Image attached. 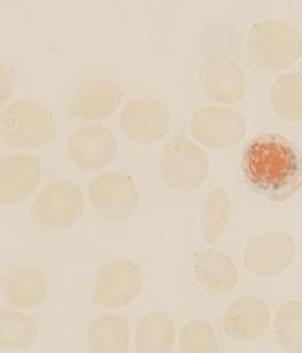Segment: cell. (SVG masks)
I'll use <instances>...</instances> for the list:
<instances>
[{"label":"cell","mask_w":302,"mask_h":353,"mask_svg":"<svg viewBox=\"0 0 302 353\" xmlns=\"http://www.w3.org/2000/svg\"><path fill=\"white\" fill-rule=\"evenodd\" d=\"M88 199L94 211L107 221H127L140 203L138 189L131 176L105 173L88 186Z\"/></svg>","instance_id":"obj_7"},{"label":"cell","mask_w":302,"mask_h":353,"mask_svg":"<svg viewBox=\"0 0 302 353\" xmlns=\"http://www.w3.org/2000/svg\"><path fill=\"white\" fill-rule=\"evenodd\" d=\"M173 343L175 325L167 314L152 311L141 318L136 329V348L138 352H170Z\"/></svg>","instance_id":"obj_19"},{"label":"cell","mask_w":302,"mask_h":353,"mask_svg":"<svg viewBox=\"0 0 302 353\" xmlns=\"http://www.w3.org/2000/svg\"><path fill=\"white\" fill-rule=\"evenodd\" d=\"M129 340L128 323L116 314H100L89 323L88 345L92 352H127Z\"/></svg>","instance_id":"obj_18"},{"label":"cell","mask_w":302,"mask_h":353,"mask_svg":"<svg viewBox=\"0 0 302 353\" xmlns=\"http://www.w3.org/2000/svg\"><path fill=\"white\" fill-rule=\"evenodd\" d=\"M208 173L206 152L183 134L173 137L162 152L159 174L173 190L191 192L206 181Z\"/></svg>","instance_id":"obj_4"},{"label":"cell","mask_w":302,"mask_h":353,"mask_svg":"<svg viewBox=\"0 0 302 353\" xmlns=\"http://www.w3.org/2000/svg\"><path fill=\"white\" fill-rule=\"evenodd\" d=\"M43 176L41 161L30 154H12L0 163V200L18 204L28 199Z\"/></svg>","instance_id":"obj_14"},{"label":"cell","mask_w":302,"mask_h":353,"mask_svg":"<svg viewBox=\"0 0 302 353\" xmlns=\"http://www.w3.org/2000/svg\"><path fill=\"white\" fill-rule=\"evenodd\" d=\"M271 106L288 123H302V74L281 75L271 88Z\"/></svg>","instance_id":"obj_20"},{"label":"cell","mask_w":302,"mask_h":353,"mask_svg":"<svg viewBox=\"0 0 302 353\" xmlns=\"http://www.w3.org/2000/svg\"><path fill=\"white\" fill-rule=\"evenodd\" d=\"M250 60L264 71H283L301 57V33L279 19L261 21L250 29L247 39Z\"/></svg>","instance_id":"obj_2"},{"label":"cell","mask_w":302,"mask_h":353,"mask_svg":"<svg viewBox=\"0 0 302 353\" xmlns=\"http://www.w3.org/2000/svg\"><path fill=\"white\" fill-rule=\"evenodd\" d=\"M0 133L1 140L10 147L40 148L56 136V119L53 112L41 103L21 99L1 112Z\"/></svg>","instance_id":"obj_3"},{"label":"cell","mask_w":302,"mask_h":353,"mask_svg":"<svg viewBox=\"0 0 302 353\" xmlns=\"http://www.w3.org/2000/svg\"><path fill=\"white\" fill-rule=\"evenodd\" d=\"M39 336L37 322L19 311L1 310L0 347L3 350H21L32 345Z\"/></svg>","instance_id":"obj_21"},{"label":"cell","mask_w":302,"mask_h":353,"mask_svg":"<svg viewBox=\"0 0 302 353\" xmlns=\"http://www.w3.org/2000/svg\"><path fill=\"white\" fill-rule=\"evenodd\" d=\"M179 350L183 353L218 352V341L213 327L201 319L186 323L179 334Z\"/></svg>","instance_id":"obj_24"},{"label":"cell","mask_w":302,"mask_h":353,"mask_svg":"<svg viewBox=\"0 0 302 353\" xmlns=\"http://www.w3.org/2000/svg\"><path fill=\"white\" fill-rule=\"evenodd\" d=\"M117 154V140L107 127L92 124L78 128L68 139V155L80 170H99Z\"/></svg>","instance_id":"obj_11"},{"label":"cell","mask_w":302,"mask_h":353,"mask_svg":"<svg viewBox=\"0 0 302 353\" xmlns=\"http://www.w3.org/2000/svg\"><path fill=\"white\" fill-rule=\"evenodd\" d=\"M6 301L17 307H37L47 296V277L34 265L12 268L3 281Z\"/></svg>","instance_id":"obj_16"},{"label":"cell","mask_w":302,"mask_h":353,"mask_svg":"<svg viewBox=\"0 0 302 353\" xmlns=\"http://www.w3.org/2000/svg\"><path fill=\"white\" fill-rule=\"evenodd\" d=\"M232 218V203L224 189H213L206 200L201 214L202 238L213 243L225 231Z\"/></svg>","instance_id":"obj_23"},{"label":"cell","mask_w":302,"mask_h":353,"mask_svg":"<svg viewBox=\"0 0 302 353\" xmlns=\"http://www.w3.org/2000/svg\"><path fill=\"white\" fill-rule=\"evenodd\" d=\"M195 277L211 296L229 295L237 285V268L222 252L206 249L195 259Z\"/></svg>","instance_id":"obj_17"},{"label":"cell","mask_w":302,"mask_h":353,"mask_svg":"<svg viewBox=\"0 0 302 353\" xmlns=\"http://www.w3.org/2000/svg\"><path fill=\"white\" fill-rule=\"evenodd\" d=\"M122 99L124 90L117 82L106 78L89 79L75 90L67 112L75 119L103 120L118 109Z\"/></svg>","instance_id":"obj_12"},{"label":"cell","mask_w":302,"mask_h":353,"mask_svg":"<svg viewBox=\"0 0 302 353\" xmlns=\"http://www.w3.org/2000/svg\"><path fill=\"white\" fill-rule=\"evenodd\" d=\"M14 67L1 65V101L4 102L12 92L14 88Z\"/></svg>","instance_id":"obj_25"},{"label":"cell","mask_w":302,"mask_h":353,"mask_svg":"<svg viewBox=\"0 0 302 353\" xmlns=\"http://www.w3.org/2000/svg\"><path fill=\"white\" fill-rule=\"evenodd\" d=\"M171 127L169 108L153 97L130 99L121 113V128L136 144H153L166 137Z\"/></svg>","instance_id":"obj_8"},{"label":"cell","mask_w":302,"mask_h":353,"mask_svg":"<svg viewBox=\"0 0 302 353\" xmlns=\"http://www.w3.org/2000/svg\"><path fill=\"white\" fill-rule=\"evenodd\" d=\"M296 259V245L286 231H270L248 241L246 268L258 277H275L289 269Z\"/></svg>","instance_id":"obj_10"},{"label":"cell","mask_w":302,"mask_h":353,"mask_svg":"<svg viewBox=\"0 0 302 353\" xmlns=\"http://www.w3.org/2000/svg\"><path fill=\"white\" fill-rule=\"evenodd\" d=\"M199 82L217 102L233 105L247 92V79L241 67L228 56H209L199 68Z\"/></svg>","instance_id":"obj_13"},{"label":"cell","mask_w":302,"mask_h":353,"mask_svg":"<svg viewBox=\"0 0 302 353\" xmlns=\"http://www.w3.org/2000/svg\"><path fill=\"white\" fill-rule=\"evenodd\" d=\"M190 132L206 147L230 148L244 139L247 124L243 114L235 109L206 106L194 112Z\"/></svg>","instance_id":"obj_9"},{"label":"cell","mask_w":302,"mask_h":353,"mask_svg":"<svg viewBox=\"0 0 302 353\" xmlns=\"http://www.w3.org/2000/svg\"><path fill=\"white\" fill-rule=\"evenodd\" d=\"M270 322L268 306L257 296H241L225 311L222 325L229 337L239 343H252L264 333Z\"/></svg>","instance_id":"obj_15"},{"label":"cell","mask_w":302,"mask_h":353,"mask_svg":"<svg viewBox=\"0 0 302 353\" xmlns=\"http://www.w3.org/2000/svg\"><path fill=\"white\" fill-rule=\"evenodd\" d=\"M144 277L140 266L128 259L109 261L98 270L92 303L106 309H120L133 303L141 294Z\"/></svg>","instance_id":"obj_6"},{"label":"cell","mask_w":302,"mask_h":353,"mask_svg":"<svg viewBox=\"0 0 302 353\" xmlns=\"http://www.w3.org/2000/svg\"><path fill=\"white\" fill-rule=\"evenodd\" d=\"M243 176L252 192L275 203L290 200L302 186L299 148L279 133H261L244 150Z\"/></svg>","instance_id":"obj_1"},{"label":"cell","mask_w":302,"mask_h":353,"mask_svg":"<svg viewBox=\"0 0 302 353\" xmlns=\"http://www.w3.org/2000/svg\"><path fill=\"white\" fill-rule=\"evenodd\" d=\"M85 196L82 189L69 181L49 183L34 200L30 215L45 231H64L82 216Z\"/></svg>","instance_id":"obj_5"},{"label":"cell","mask_w":302,"mask_h":353,"mask_svg":"<svg viewBox=\"0 0 302 353\" xmlns=\"http://www.w3.org/2000/svg\"><path fill=\"white\" fill-rule=\"evenodd\" d=\"M274 334L278 345L288 352H302V302L281 305L274 318Z\"/></svg>","instance_id":"obj_22"}]
</instances>
